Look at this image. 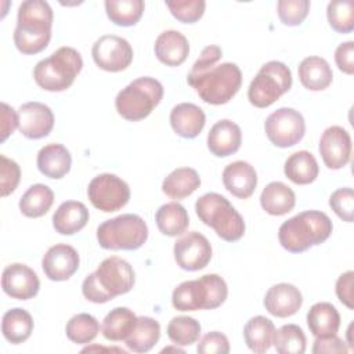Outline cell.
<instances>
[{
  "mask_svg": "<svg viewBox=\"0 0 354 354\" xmlns=\"http://www.w3.org/2000/svg\"><path fill=\"white\" fill-rule=\"evenodd\" d=\"M272 344L279 354H303L306 351L307 340L299 325L288 324L275 330Z\"/></svg>",
  "mask_w": 354,
  "mask_h": 354,
  "instance_id": "f35d334b",
  "label": "cell"
},
{
  "mask_svg": "<svg viewBox=\"0 0 354 354\" xmlns=\"http://www.w3.org/2000/svg\"><path fill=\"white\" fill-rule=\"evenodd\" d=\"M136 274L133 267L118 256L106 257L98 268L88 274L83 283V296L93 303H106L119 295H124L133 289Z\"/></svg>",
  "mask_w": 354,
  "mask_h": 354,
  "instance_id": "7a4b0ae2",
  "label": "cell"
},
{
  "mask_svg": "<svg viewBox=\"0 0 354 354\" xmlns=\"http://www.w3.org/2000/svg\"><path fill=\"white\" fill-rule=\"evenodd\" d=\"M223 184L234 196L248 199L256 189L257 173L250 163L236 160L225 166L223 171Z\"/></svg>",
  "mask_w": 354,
  "mask_h": 354,
  "instance_id": "44dd1931",
  "label": "cell"
},
{
  "mask_svg": "<svg viewBox=\"0 0 354 354\" xmlns=\"http://www.w3.org/2000/svg\"><path fill=\"white\" fill-rule=\"evenodd\" d=\"M228 295L225 281L217 274H206L198 279L180 283L171 295V304L178 311L214 310Z\"/></svg>",
  "mask_w": 354,
  "mask_h": 354,
  "instance_id": "5b68a950",
  "label": "cell"
},
{
  "mask_svg": "<svg viewBox=\"0 0 354 354\" xmlns=\"http://www.w3.org/2000/svg\"><path fill=\"white\" fill-rule=\"evenodd\" d=\"M37 169L48 178H62L72 165L71 152L62 144H47L37 153Z\"/></svg>",
  "mask_w": 354,
  "mask_h": 354,
  "instance_id": "484cf974",
  "label": "cell"
},
{
  "mask_svg": "<svg viewBox=\"0 0 354 354\" xmlns=\"http://www.w3.org/2000/svg\"><path fill=\"white\" fill-rule=\"evenodd\" d=\"M79 253L75 248L65 243L51 246L41 260V268L46 277L59 282L69 279L79 268Z\"/></svg>",
  "mask_w": 354,
  "mask_h": 354,
  "instance_id": "ac0fdd59",
  "label": "cell"
},
{
  "mask_svg": "<svg viewBox=\"0 0 354 354\" xmlns=\"http://www.w3.org/2000/svg\"><path fill=\"white\" fill-rule=\"evenodd\" d=\"M54 202V192L44 184H33L19 199V210L24 216L37 218L44 216Z\"/></svg>",
  "mask_w": 354,
  "mask_h": 354,
  "instance_id": "d590c367",
  "label": "cell"
},
{
  "mask_svg": "<svg viewBox=\"0 0 354 354\" xmlns=\"http://www.w3.org/2000/svg\"><path fill=\"white\" fill-rule=\"evenodd\" d=\"M195 210L201 221L212 227L221 239L236 242L243 236L246 228L243 217L225 196L217 192H207L196 201Z\"/></svg>",
  "mask_w": 354,
  "mask_h": 354,
  "instance_id": "52a82bcc",
  "label": "cell"
},
{
  "mask_svg": "<svg viewBox=\"0 0 354 354\" xmlns=\"http://www.w3.org/2000/svg\"><path fill=\"white\" fill-rule=\"evenodd\" d=\"M196 351L201 354H228L230 342L221 332H209L198 343Z\"/></svg>",
  "mask_w": 354,
  "mask_h": 354,
  "instance_id": "bcb514c9",
  "label": "cell"
},
{
  "mask_svg": "<svg viewBox=\"0 0 354 354\" xmlns=\"http://www.w3.org/2000/svg\"><path fill=\"white\" fill-rule=\"evenodd\" d=\"M1 288L4 293L12 299L29 300L37 295L40 281L30 267L21 263H12L3 271Z\"/></svg>",
  "mask_w": 354,
  "mask_h": 354,
  "instance_id": "e0dca14e",
  "label": "cell"
},
{
  "mask_svg": "<svg viewBox=\"0 0 354 354\" xmlns=\"http://www.w3.org/2000/svg\"><path fill=\"white\" fill-rule=\"evenodd\" d=\"M307 325L315 337L336 335L340 326V315L336 307L328 301L315 303L307 313Z\"/></svg>",
  "mask_w": 354,
  "mask_h": 354,
  "instance_id": "83f0119b",
  "label": "cell"
},
{
  "mask_svg": "<svg viewBox=\"0 0 354 354\" xmlns=\"http://www.w3.org/2000/svg\"><path fill=\"white\" fill-rule=\"evenodd\" d=\"M300 83L311 91L328 88L333 80V72L326 59L311 55L304 58L297 69Z\"/></svg>",
  "mask_w": 354,
  "mask_h": 354,
  "instance_id": "d4e9b609",
  "label": "cell"
},
{
  "mask_svg": "<svg viewBox=\"0 0 354 354\" xmlns=\"http://www.w3.org/2000/svg\"><path fill=\"white\" fill-rule=\"evenodd\" d=\"M145 4L142 0H106L105 11L111 22L119 26H133L142 17Z\"/></svg>",
  "mask_w": 354,
  "mask_h": 354,
  "instance_id": "8d00e7d4",
  "label": "cell"
},
{
  "mask_svg": "<svg viewBox=\"0 0 354 354\" xmlns=\"http://www.w3.org/2000/svg\"><path fill=\"white\" fill-rule=\"evenodd\" d=\"M82 68L83 59L79 51L64 46L36 64L33 77L46 91H64L72 86Z\"/></svg>",
  "mask_w": 354,
  "mask_h": 354,
  "instance_id": "8992f818",
  "label": "cell"
},
{
  "mask_svg": "<svg viewBox=\"0 0 354 354\" xmlns=\"http://www.w3.org/2000/svg\"><path fill=\"white\" fill-rule=\"evenodd\" d=\"M206 123L202 108L191 102H181L170 112V124L174 133L183 138H195L201 134Z\"/></svg>",
  "mask_w": 354,
  "mask_h": 354,
  "instance_id": "7402d4cb",
  "label": "cell"
},
{
  "mask_svg": "<svg viewBox=\"0 0 354 354\" xmlns=\"http://www.w3.org/2000/svg\"><path fill=\"white\" fill-rule=\"evenodd\" d=\"M95 65L106 72H120L130 66L133 48L130 43L116 35H104L95 40L91 48Z\"/></svg>",
  "mask_w": 354,
  "mask_h": 354,
  "instance_id": "4fadbf2b",
  "label": "cell"
},
{
  "mask_svg": "<svg viewBox=\"0 0 354 354\" xmlns=\"http://www.w3.org/2000/svg\"><path fill=\"white\" fill-rule=\"evenodd\" d=\"M21 180V169L12 159L0 155V195L8 196L15 191Z\"/></svg>",
  "mask_w": 354,
  "mask_h": 354,
  "instance_id": "f6af8a7d",
  "label": "cell"
},
{
  "mask_svg": "<svg viewBox=\"0 0 354 354\" xmlns=\"http://www.w3.org/2000/svg\"><path fill=\"white\" fill-rule=\"evenodd\" d=\"M158 230L167 236H177L187 231L189 217L183 205L178 202H169L162 205L155 214Z\"/></svg>",
  "mask_w": 354,
  "mask_h": 354,
  "instance_id": "836d02e7",
  "label": "cell"
},
{
  "mask_svg": "<svg viewBox=\"0 0 354 354\" xmlns=\"http://www.w3.org/2000/svg\"><path fill=\"white\" fill-rule=\"evenodd\" d=\"M160 337V325L151 317H137V322L129 337L126 346L134 353L149 351Z\"/></svg>",
  "mask_w": 354,
  "mask_h": 354,
  "instance_id": "e575fe53",
  "label": "cell"
},
{
  "mask_svg": "<svg viewBox=\"0 0 354 354\" xmlns=\"http://www.w3.org/2000/svg\"><path fill=\"white\" fill-rule=\"evenodd\" d=\"M264 130L271 144L279 148H289L304 137L306 123L299 111L293 108H279L268 115Z\"/></svg>",
  "mask_w": 354,
  "mask_h": 354,
  "instance_id": "8fae6325",
  "label": "cell"
},
{
  "mask_svg": "<svg viewBox=\"0 0 354 354\" xmlns=\"http://www.w3.org/2000/svg\"><path fill=\"white\" fill-rule=\"evenodd\" d=\"M326 17L333 30L350 33L354 29V3L351 0H333L328 4Z\"/></svg>",
  "mask_w": 354,
  "mask_h": 354,
  "instance_id": "60d3db41",
  "label": "cell"
},
{
  "mask_svg": "<svg viewBox=\"0 0 354 354\" xmlns=\"http://www.w3.org/2000/svg\"><path fill=\"white\" fill-rule=\"evenodd\" d=\"M188 84L207 104H227L239 91L242 73L236 64L224 62L201 72H189Z\"/></svg>",
  "mask_w": 354,
  "mask_h": 354,
  "instance_id": "277c9868",
  "label": "cell"
},
{
  "mask_svg": "<svg viewBox=\"0 0 354 354\" xmlns=\"http://www.w3.org/2000/svg\"><path fill=\"white\" fill-rule=\"evenodd\" d=\"M177 266L185 271H199L212 259V246L207 238L196 231L183 235L173 248Z\"/></svg>",
  "mask_w": 354,
  "mask_h": 354,
  "instance_id": "5bb4252c",
  "label": "cell"
},
{
  "mask_svg": "<svg viewBox=\"0 0 354 354\" xmlns=\"http://www.w3.org/2000/svg\"><path fill=\"white\" fill-rule=\"evenodd\" d=\"M148 239L147 223L138 214H120L97 228V241L108 250H136Z\"/></svg>",
  "mask_w": 354,
  "mask_h": 354,
  "instance_id": "9c48e42d",
  "label": "cell"
},
{
  "mask_svg": "<svg viewBox=\"0 0 354 354\" xmlns=\"http://www.w3.org/2000/svg\"><path fill=\"white\" fill-rule=\"evenodd\" d=\"M310 11L308 0H279L277 4V12L283 25L297 26L300 25Z\"/></svg>",
  "mask_w": 354,
  "mask_h": 354,
  "instance_id": "7bdbcfd3",
  "label": "cell"
},
{
  "mask_svg": "<svg viewBox=\"0 0 354 354\" xmlns=\"http://www.w3.org/2000/svg\"><path fill=\"white\" fill-rule=\"evenodd\" d=\"M263 304L271 315L286 318L295 315L300 310L303 304V296L295 285L282 282L272 285L267 290Z\"/></svg>",
  "mask_w": 354,
  "mask_h": 354,
  "instance_id": "d6986e66",
  "label": "cell"
},
{
  "mask_svg": "<svg viewBox=\"0 0 354 354\" xmlns=\"http://www.w3.org/2000/svg\"><path fill=\"white\" fill-rule=\"evenodd\" d=\"M54 127L53 111L41 102H25L18 109V130L30 140L47 137Z\"/></svg>",
  "mask_w": 354,
  "mask_h": 354,
  "instance_id": "9a60e30c",
  "label": "cell"
},
{
  "mask_svg": "<svg viewBox=\"0 0 354 354\" xmlns=\"http://www.w3.org/2000/svg\"><path fill=\"white\" fill-rule=\"evenodd\" d=\"M353 282H354V272L353 271H346L336 281V296L350 310L354 308Z\"/></svg>",
  "mask_w": 354,
  "mask_h": 354,
  "instance_id": "c3c4849f",
  "label": "cell"
},
{
  "mask_svg": "<svg viewBox=\"0 0 354 354\" xmlns=\"http://www.w3.org/2000/svg\"><path fill=\"white\" fill-rule=\"evenodd\" d=\"M283 173L292 183L297 185H306L318 177L319 167L311 152L297 151L286 159Z\"/></svg>",
  "mask_w": 354,
  "mask_h": 354,
  "instance_id": "f546056e",
  "label": "cell"
},
{
  "mask_svg": "<svg viewBox=\"0 0 354 354\" xmlns=\"http://www.w3.org/2000/svg\"><path fill=\"white\" fill-rule=\"evenodd\" d=\"M319 153L328 169L344 167L351 155V138L347 130L340 126L328 127L319 140Z\"/></svg>",
  "mask_w": 354,
  "mask_h": 354,
  "instance_id": "2e32d148",
  "label": "cell"
},
{
  "mask_svg": "<svg viewBox=\"0 0 354 354\" xmlns=\"http://www.w3.org/2000/svg\"><path fill=\"white\" fill-rule=\"evenodd\" d=\"M201 187V177L195 169L178 167L162 183V191L171 199H184Z\"/></svg>",
  "mask_w": 354,
  "mask_h": 354,
  "instance_id": "1f68e13d",
  "label": "cell"
},
{
  "mask_svg": "<svg viewBox=\"0 0 354 354\" xmlns=\"http://www.w3.org/2000/svg\"><path fill=\"white\" fill-rule=\"evenodd\" d=\"M348 347L346 342L336 335L326 337H317L313 346V353H347Z\"/></svg>",
  "mask_w": 354,
  "mask_h": 354,
  "instance_id": "681fc988",
  "label": "cell"
},
{
  "mask_svg": "<svg viewBox=\"0 0 354 354\" xmlns=\"http://www.w3.org/2000/svg\"><path fill=\"white\" fill-rule=\"evenodd\" d=\"M335 61L337 68L346 75L354 73V41L348 40L337 46L335 51Z\"/></svg>",
  "mask_w": 354,
  "mask_h": 354,
  "instance_id": "7dc6e473",
  "label": "cell"
},
{
  "mask_svg": "<svg viewBox=\"0 0 354 354\" xmlns=\"http://www.w3.org/2000/svg\"><path fill=\"white\" fill-rule=\"evenodd\" d=\"M260 205L263 210L271 216H283L293 210L296 205V195L286 184L272 181L261 191Z\"/></svg>",
  "mask_w": 354,
  "mask_h": 354,
  "instance_id": "4316f807",
  "label": "cell"
},
{
  "mask_svg": "<svg viewBox=\"0 0 354 354\" xmlns=\"http://www.w3.org/2000/svg\"><path fill=\"white\" fill-rule=\"evenodd\" d=\"M163 97V86L153 77L144 76L133 80L115 98L118 113L130 122L145 119Z\"/></svg>",
  "mask_w": 354,
  "mask_h": 354,
  "instance_id": "ba28073f",
  "label": "cell"
},
{
  "mask_svg": "<svg viewBox=\"0 0 354 354\" xmlns=\"http://www.w3.org/2000/svg\"><path fill=\"white\" fill-rule=\"evenodd\" d=\"M98 332V321L91 314L87 313L73 315L65 326V333L68 339L76 344H88L97 337Z\"/></svg>",
  "mask_w": 354,
  "mask_h": 354,
  "instance_id": "74e56055",
  "label": "cell"
},
{
  "mask_svg": "<svg viewBox=\"0 0 354 354\" xmlns=\"http://www.w3.org/2000/svg\"><path fill=\"white\" fill-rule=\"evenodd\" d=\"M189 53L187 37L178 30H165L155 40V55L167 66L181 65Z\"/></svg>",
  "mask_w": 354,
  "mask_h": 354,
  "instance_id": "603a6c76",
  "label": "cell"
},
{
  "mask_svg": "<svg viewBox=\"0 0 354 354\" xmlns=\"http://www.w3.org/2000/svg\"><path fill=\"white\" fill-rule=\"evenodd\" d=\"M166 6L177 21L194 24L202 18L206 3L203 0H167Z\"/></svg>",
  "mask_w": 354,
  "mask_h": 354,
  "instance_id": "b9f144b4",
  "label": "cell"
},
{
  "mask_svg": "<svg viewBox=\"0 0 354 354\" xmlns=\"http://www.w3.org/2000/svg\"><path fill=\"white\" fill-rule=\"evenodd\" d=\"M33 332L32 315L19 307L4 313L1 319V333L11 344H21L29 339Z\"/></svg>",
  "mask_w": 354,
  "mask_h": 354,
  "instance_id": "4dcf8cb0",
  "label": "cell"
},
{
  "mask_svg": "<svg viewBox=\"0 0 354 354\" xmlns=\"http://www.w3.org/2000/svg\"><path fill=\"white\" fill-rule=\"evenodd\" d=\"M137 322L136 314L127 307H115L111 310L101 326V332L106 340L122 342L129 337Z\"/></svg>",
  "mask_w": 354,
  "mask_h": 354,
  "instance_id": "d6a6232c",
  "label": "cell"
},
{
  "mask_svg": "<svg viewBox=\"0 0 354 354\" xmlns=\"http://www.w3.org/2000/svg\"><path fill=\"white\" fill-rule=\"evenodd\" d=\"M332 230L333 225L328 214L319 210H306L281 224L278 239L288 252L301 253L325 242Z\"/></svg>",
  "mask_w": 354,
  "mask_h": 354,
  "instance_id": "3957f363",
  "label": "cell"
},
{
  "mask_svg": "<svg viewBox=\"0 0 354 354\" xmlns=\"http://www.w3.org/2000/svg\"><path fill=\"white\" fill-rule=\"evenodd\" d=\"M221 57H223V51L218 46H207L202 50L199 58L192 65L191 72H201V71L209 69V68L214 66L220 61Z\"/></svg>",
  "mask_w": 354,
  "mask_h": 354,
  "instance_id": "f907efd6",
  "label": "cell"
},
{
  "mask_svg": "<svg viewBox=\"0 0 354 354\" xmlns=\"http://www.w3.org/2000/svg\"><path fill=\"white\" fill-rule=\"evenodd\" d=\"M275 330L271 319L263 315H256L246 322L243 328V339L253 353L263 354L272 346Z\"/></svg>",
  "mask_w": 354,
  "mask_h": 354,
  "instance_id": "f1b7e54d",
  "label": "cell"
},
{
  "mask_svg": "<svg viewBox=\"0 0 354 354\" xmlns=\"http://www.w3.org/2000/svg\"><path fill=\"white\" fill-rule=\"evenodd\" d=\"M292 87V72L281 61L266 62L250 82L248 98L256 108L272 105Z\"/></svg>",
  "mask_w": 354,
  "mask_h": 354,
  "instance_id": "30bf717a",
  "label": "cell"
},
{
  "mask_svg": "<svg viewBox=\"0 0 354 354\" xmlns=\"http://www.w3.org/2000/svg\"><path fill=\"white\" fill-rule=\"evenodd\" d=\"M88 210L84 203L77 201L62 202L53 216V225L61 235H73L86 227Z\"/></svg>",
  "mask_w": 354,
  "mask_h": 354,
  "instance_id": "cb8c5ba5",
  "label": "cell"
},
{
  "mask_svg": "<svg viewBox=\"0 0 354 354\" xmlns=\"http://www.w3.org/2000/svg\"><path fill=\"white\" fill-rule=\"evenodd\" d=\"M241 142V127L230 119H223L214 123L207 134V148L217 158H227L235 153L239 149Z\"/></svg>",
  "mask_w": 354,
  "mask_h": 354,
  "instance_id": "ffe728a7",
  "label": "cell"
},
{
  "mask_svg": "<svg viewBox=\"0 0 354 354\" xmlns=\"http://www.w3.org/2000/svg\"><path fill=\"white\" fill-rule=\"evenodd\" d=\"M91 205L105 213L120 210L130 199V188L120 177L102 173L95 176L87 188Z\"/></svg>",
  "mask_w": 354,
  "mask_h": 354,
  "instance_id": "7c38bea8",
  "label": "cell"
},
{
  "mask_svg": "<svg viewBox=\"0 0 354 354\" xmlns=\"http://www.w3.org/2000/svg\"><path fill=\"white\" fill-rule=\"evenodd\" d=\"M18 127V112H15L10 105L6 102H1V142L7 140L10 134L14 133V130Z\"/></svg>",
  "mask_w": 354,
  "mask_h": 354,
  "instance_id": "816d5d0a",
  "label": "cell"
},
{
  "mask_svg": "<svg viewBox=\"0 0 354 354\" xmlns=\"http://www.w3.org/2000/svg\"><path fill=\"white\" fill-rule=\"evenodd\" d=\"M329 206L343 221L354 220V192L350 187L336 189L329 198Z\"/></svg>",
  "mask_w": 354,
  "mask_h": 354,
  "instance_id": "ee69618b",
  "label": "cell"
},
{
  "mask_svg": "<svg viewBox=\"0 0 354 354\" xmlns=\"http://www.w3.org/2000/svg\"><path fill=\"white\" fill-rule=\"evenodd\" d=\"M53 10L47 1L26 0L18 8L14 43L26 55L43 51L51 39Z\"/></svg>",
  "mask_w": 354,
  "mask_h": 354,
  "instance_id": "6da1fadb",
  "label": "cell"
},
{
  "mask_svg": "<svg viewBox=\"0 0 354 354\" xmlns=\"http://www.w3.org/2000/svg\"><path fill=\"white\" fill-rule=\"evenodd\" d=\"M167 336L177 346H191L201 336V324L192 317H174L167 324Z\"/></svg>",
  "mask_w": 354,
  "mask_h": 354,
  "instance_id": "ab89813d",
  "label": "cell"
}]
</instances>
